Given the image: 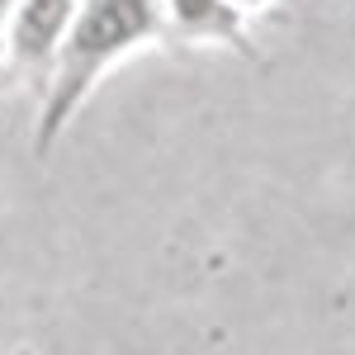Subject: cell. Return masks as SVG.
I'll return each mask as SVG.
<instances>
[{
	"mask_svg": "<svg viewBox=\"0 0 355 355\" xmlns=\"http://www.w3.org/2000/svg\"><path fill=\"white\" fill-rule=\"evenodd\" d=\"M162 0H76V15L62 33L53 71L43 81V114H38V152H48L95 81L123 53L162 38Z\"/></svg>",
	"mask_w": 355,
	"mask_h": 355,
	"instance_id": "1",
	"label": "cell"
},
{
	"mask_svg": "<svg viewBox=\"0 0 355 355\" xmlns=\"http://www.w3.org/2000/svg\"><path fill=\"white\" fill-rule=\"evenodd\" d=\"M76 15V0H19L15 5V19L5 33V57H15V67L38 81H48L53 71V57L62 48V33Z\"/></svg>",
	"mask_w": 355,
	"mask_h": 355,
	"instance_id": "2",
	"label": "cell"
},
{
	"mask_svg": "<svg viewBox=\"0 0 355 355\" xmlns=\"http://www.w3.org/2000/svg\"><path fill=\"white\" fill-rule=\"evenodd\" d=\"M162 24L180 38H214L242 57H256V43L246 38V15L232 0H162Z\"/></svg>",
	"mask_w": 355,
	"mask_h": 355,
	"instance_id": "3",
	"label": "cell"
}]
</instances>
